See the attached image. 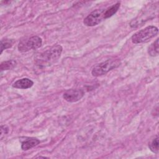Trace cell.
<instances>
[{
	"instance_id": "4fadbf2b",
	"label": "cell",
	"mask_w": 159,
	"mask_h": 159,
	"mask_svg": "<svg viewBox=\"0 0 159 159\" xmlns=\"http://www.w3.org/2000/svg\"><path fill=\"white\" fill-rule=\"evenodd\" d=\"M148 148L150 150L155 153H158V137L156 136L153 139L148 143Z\"/></svg>"
},
{
	"instance_id": "ba28073f",
	"label": "cell",
	"mask_w": 159,
	"mask_h": 159,
	"mask_svg": "<svg viewBox=\"0 0 159 159\" xmlns=\"http://www.w3.org/2000/svg\"><path fill=\"white\" fill-rule=\"evenodd\" d=\"M40 140L35 137H30L25 139L24 142H22L21 145V148L23 150H28L40 143Z\"/></svg>"
},
{
	"instance_id": "52a82bcc",
	"label": "cell",
	"mask_w": 159,
	"mask_h": 159,
	"mask_svg": "<svg viewBox=\"0 0 159 159\" xmlns=\"http://www.w3.org/2000/svg\"><path fill=\"white\" fill-rule=\"evenodd\" d=\"M34 82L31 80L27 78H24L15 81L12 84V87L18 89H28L31 88Z\"/></svg>"
},
{
	"instance_id": "6da1fadb",
	"label": "cell",
	"mask_w": 159,
	"mask_h": 159,
	"mask_svg": "<svg viewBox=\"0 0 159 159\" xmlns=\"http://www.w3.org/2000/svg\"><path fill=\"white\" fill-rule=\"evenodd\" d=\"M63 48L60 45L56 44L37 54L35 58L37 66L40 68L48 66L55 63L60 57Z\"/></svg>"
},
{
	"instance_id": "8fae6325",
	"label": "cell",
	"mask_w": 159,
	"mask_h": 159,
	"mask_svg": "<svg viewBox=\"0 0 159 159\" xmlns=\"http://www.w3.org/2000/svg\"><path fill=\"white\" fill-rule=\"evenodd\" d=\"M148 53L151 57H156L158 55V39H157L148 48Z\"/></svg>"
},
{
	"instance_id": "9c48e42d",
	"label": "cell",
	"mask_w": 159,
	"mask_h": 159,
	"mask_svg": "<svg viewBox=\"0 0 159 159\" xmlns=\"http://www.w3.org/2000/svg\"><path fill=\"white\" fill-rule=\"evenodd\" d=\"M119 7H120V3L117 2L116 4L111 6V7H109L107 9H106L104 11V19L112 16L114 14L116 13V12L118 11Z\"/></svg>"
},
{
	"instance_id": "277c9868",
	"label": "cell",
	"mask_w": 159,
	"mask_h": 159,
	"mask_svg": "<svg viewBox=\"0 0 159 159\" xmlns=\"http://www.w3.org/2000/svg\"><path fill=\"white\" fill-rule=\"evenodd\" d=\"M42 44V39L39 36L34 35L21 40L19 43L17 48L20 52H27L31 50L39 48Z\"/></svg>"
},
{
	"instance_id": "7c38bea8",
	"label": "cell",
	"mask_w": 159,
	"mask_h": 159,
	"mask_svg": "<svg viewBox=\"0 0 159 159\" xmlns=\"http://www.w3.org/2000/svg\"><path fill=\"white\" fill-rule=\"evenodd\" d=\"M14 43V40L13 39H4L1 40V54L2 53L4 50L9 48L11 47Z\"/></svg>"
},
{
	"instance_id": "30bf717a",
	"label": "cell",
	"mask_w": 159,
	"mask_h": 159,
	"mask_svg": "<svg viewBox=\"0 0 159 159\" xmlns=\"http://www.w3.org/2000/svg\"><path fill=\"white\" fill-rule=\"evenodd\" d=\"M16 66V61L13 60L2 61L0 65V70L1 71L4 70H9L13 69Z\"/></svg>"
},
{
	"instance_id": "5bb4252c",
	"label": "cell",
	"mask_w": 159,
	"mask_h": 159,
	"mask_svg": "<svg viewBox=\"0 0 159 159\" xmlns=\"http://www.w3.org/2000/svg\"><path fill=\"white\" fill-rule=\"evenodd\" d=\"M9 132V128L6 125H1V139L2 138L4 135H6Z\"/></svg>"
},
{
	"instance_id": "5b68a950",
	"label": "cell",
	"mask_w": 159,
	"mask_h": 159,
	"mask_svg": "<svg viewBox=\"0 0 159 159\" xmlns=\"http://www.w3.org/2000/svg\"><path fill=\"white\" fill-rule=\"evenodd\" d=\"M104 9H96L91 12L83 20V23L86 26H95L99 24L103 19L104 17Z\"/></svg>"
},
{
	"instance_id": "3957f363",
	"label": "cell",
	"mask_w": 159,
	"mask_h": 159,
	"mask_svg": "<svg viewBox=\"0 0 159 159\" xmlns=\"http://www.w3.org/2000/svg\"><path fill=\"white\" fill-rule=\"evenodd\" d=\"M120 65V61L118 59H109L103 62L96 65L92 71L91 74L94 76H99L106 75L109 71L116 68Z\"/></svg>"
},
{
	"instance_id": "7a4b0ae2",
	"label": "cell",
	"mask_w": 159,
	"mask_h": 159,
	"mask_svg": "<svg viewBox=\"0 0 159 159\" xmlns=\"http://www.w3.org/2000/svg\"><path fill=\"white\" fill-rule=\"evenodd\" d=\"M158 32V29L154 25H149L135 33L131 37L134 43H140L148 41L155 37Z\"/></svg>"
},
{
	"instance_id": "8992f818",
	"label": "cell",
	"mask_w": 159,
	"mask_h": 159,
	"mask_svg": "<svg viewBox=\"0 0 159 159\" xmlns=\"http://www.w3.org/2000/svg\"><path fill=\"white\" fill-rule=\"evenodd\" d=\"M84 92L81 89H71L66 90L63 95V99L70 102H75L80 100L84 96Z\"/></svg>"
}]
</instances>
